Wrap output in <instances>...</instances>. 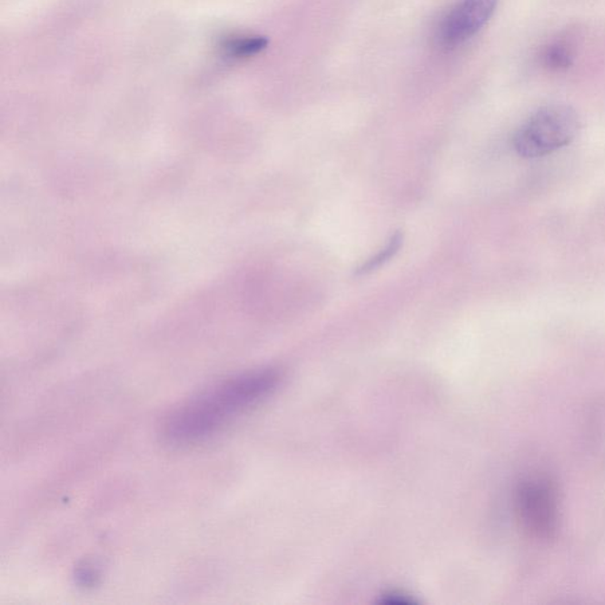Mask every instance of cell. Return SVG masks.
Segmentation results:
<instances>
[{
    "label": "cell",
    "mask_w": 605,
    "mask_h": 605,
    "mask_svg": "<svg viewBox=\"0 0 605 605\" xmlns=\"http://www.w3.org/2000/svg\"><path fill=\"white\" fill-rule=\"evenodd\" d=\"M402 241V234L395 233L392 235L386 247L381 250L380 253L375 255V257L369 259L365 264L361 266L360 269L357 270V274H367L377 269V267L384 264V263L388 262L389 259L392 257V255L398 253Z\"/></svg>",
    "instance_id": "7"
},
{
    "label": "cell",
    "mask_w": 605,
    "mask_h": 605,
    "mask_svg": "<svg viewBox=\"0 0 605 605\" xmlns=\"http://www.w3.org/2000/svg\"><path fill=\"white\" fill-rule=\"evenodd\" d=\"M499 0H461L448 13L438 30L442 45L457 46L486 25L497 9Z\"/></svg>",
    "instance_id": "4"
},
{
    "label": "cell",
    "mask_w": 605,
    "mask_h": 605,
    "mask_svg": "<svg viewBox=\"0 0 605 605\" xmlns=\"http://www.w3.org/2000/svg\"><path fill=\"white\" fill-rule=\"evenodd\" d=\"M279 374L273 369L246 372L200 392L176 408L164 424V434L176 445L202 441L232 420L266 399L276 389Z\"/></svg>",
    "instance_id": "1"
},
{
    "label": "cell",
    "mask_w": 605,
    "mask_h": 605,
    "mask_svg": "<svg viewBox=\"0 0 605 605\" xmlns=\"http://www.w3.org/2000/svg\"><path fill=\"white\" fill-rule=\"evenodd\" d=\"M580 128L579 114L569 105L552 104L529 117L513 136V147L522 158L551 154L576 139Z\"/></svg>",
    "instance_id": "2"
},
{
    "label": "cell",
    "mask_w": 605,
    "mask_h": 605,
    "mask_svg": "<svg viewBox=\"0 0 605 605\" xmlns=\"http://www.w3.org/2000/svg\"><path fill=\"white\" fill-rule=\"evenodd\" d=\"M541 62L553 72L567 70L573 63V50L567 42H553L543 50Z\"/></svg>",
    "instance_id": "5"
},
{
    "label": "cell",
    "mask_w": 605,
    "mask_h": 605,
    "mask_svg": "<svg viewBox=\"0 0 605 605\" xmlns=\"http://www.w3.org/2000/svg\"><path fill=\"white\" fill-rule=\"evenodd\" d=\"M266 45L267 39L264 37H241L227 42L225 49L232 56L246 57L258 54Z\"/></svg>",
    "instance_id": "6"
},
{
    "label": "cell",
    "mask_w": 605,
    "mask_h": 605,
    "mask_svg": "<svg viewBox=\"0 0 605 605\" xmlns=\"http://www.w3.org/2000/svg\"><path fill=\"white\" fill-rule=\"evenodd\" d=\"M516 512L521 528L530 537L552 540L560 522L555 484L543 477L526 479L517 490Z\"/></svg>",
    "instance_id": "3"
}]
</instances>
